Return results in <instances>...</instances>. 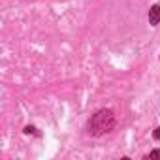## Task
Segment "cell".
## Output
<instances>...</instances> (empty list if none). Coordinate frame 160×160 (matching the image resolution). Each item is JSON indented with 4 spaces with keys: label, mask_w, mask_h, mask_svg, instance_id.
<instances>
[{
    "label": "cell",
    "mask_w": 160,
    "mask_h": 160,
    "mask_svg": "<svg viewBox=\"0 0 160 160\" xmlns=\"http://www.w3.org/2000/svg\"><path fill=\"white\" fill-rule=\"evenodd\" d=\"M152 136H154V139H160V128H156V130H154V134H152Z\"/></svg>",
    "instance_id": "3957f363"
},
{
    "label": "cell",
    "mask_w": 160,
    "mask_h": 160,
    "mask_svg": "<svg viewBox=\"0 0 160 160\" xmlns=\"http://www.w3.org/2000/svg\"><path fill=\"white\" fill-rule=\"evenodd\" d=\"M147 158H160V151H152Z\"/></svg>",
    "instance_id": "7a4b0ae2"
},
{
    "label": "cell",
    "mask_w": 160,
    "mask_h": 160,
    "mask_svg": "<svg viewBox=\"0 0 160 160\" xmlns=\"http://www.w3.org/2000/svg\"><path fill=\"white\" fill-rule=\"evenodd\" d=\"M149 23L151 25H158L160 23V6H152L149 12Z\"/></svg>",
    "instance_id": "6da1fadb"
}]
</instances>
